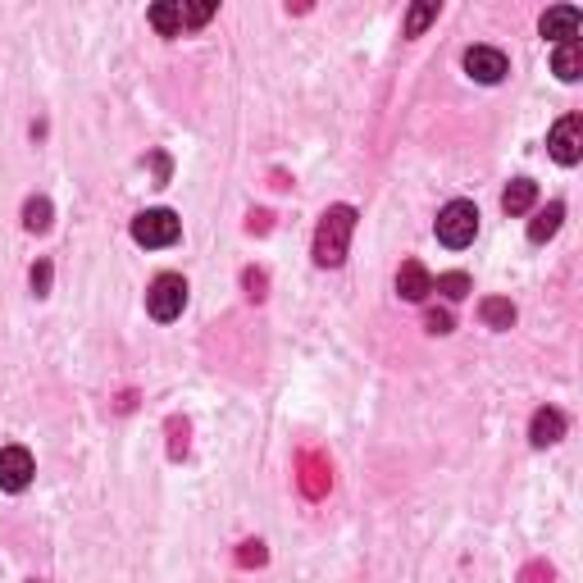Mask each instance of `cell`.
<instances>
[{"label":"cell","instance_id":"obj_1","mask_svg":"<svg viewBox=\"0 0 583 583\" xmlns=\"http://www.w3.org/2000/svg\"><path fill=\"white\" fill-rule=\"evenodd\" d=\"M351 233H356V210H351V205H328L324 215H319V228H315V260L319 265L338 269L342 260H347Z\"/></svg>","mask_w":583,"mask_h":583},{"label":"cell","instance_id":"obj_2","mask_svg":"<svg viewBox=\"0 0 583 583\" xmlns=\"http://www.w3.org/2000/svg\"><path fill=\"white\" fill-rule=\"evenodd\" d=\"M479 237V210L474 201H447L438 210V242L451 246V251H461Z\"/></svg>","mask_w":583,"mask_h":583},{"label":"cell","instance_id":"obj_3","mask_svg":"<svg viewBox=\"0 0 583 583\" xmlns=\"http://www.w3.org/2000/svg\"><path fill=\"white\" fill-rule=\"evenodd\" d=\"M187 306V283L183 274H160L151 287H146V310H151V319H160V324H169V319H178Z\"/></svg>","mask_w":583,"mask_h":583},{"label":"cell","instance_id":"obj_4","mask_svg":"<svg viewBox=\"0 0 583 583\" xmlns=\"http://www.w3.org/2000/svg\"><path fill=\"white\" fill-rule=\"evenodd\" d=\"M178 233H183V224H178L174 210H142V215L133 219L137 246H151V251H160V246H174Z\"/></svg>","mask_w":583,"mask_h":583},{"label":"cell","instance_id":"obj_5","mask_svg":"<svg viewBox=\"0 0 583 583\" xmlns=\"http://www.w3.org/2000/svg\"><path fill=\"white\" fill-rule=\"evenodd\" d=\"M547 146H552V160L556 164H579L583 160V119H579V114H565V119L552 128Z\"/></svg>","mask_w":583,"mask_h":583},{"label":"cell","instance_id":"obj_6","mask_svg":"<svg viewBox=\"0 0 583 583\" xmlns=\"http://www.w3.org/2000/svg\"><path fill=\"white\" fill-rule=\"evenodd\" d=\"M465 73H470L474 82H502L506 73H511V60H506L502 51H497V46H470V51H465Z\"/></svg>","mask_w":583,"mask_h":583},{"label":"cell","instance_id":"obj_7","mask_svg":"<svg viewBox=\"0 0 583 583\" xmlns=\"http://www.w3.org/2000/svg\"><path fill=\"white\" fill-rule=\"evenodd\" d=\"M37 474L32 465V451L28 447H0V488L5 492H23Z\"/></svg>","mask_w":583,"mask_h":583},{"label":"cell","instance_id":"obj_8","mask_svg":"<svg viewBox=\"0 0 583 583\" xmlns=\"http://www.w3.org/2000/svg\"><path fill=\"white\" fill-rule=\"evenodd\" d=\"M297 470H301V492H306V497H324L328 483H333V465H328V456H319V451H301Z\"/></svg>","mask_w":583,"mask_h":583},{"label":"cell","instance_id":"obj_9","mask_svg":"<svg viewBox=\"0 0 583 583\" xmlns=\"http://www.w3.org/2000/svg\"><path fill=\"white\" fill-rule=\"evenodd\" d=\"M538 28H543V37H552V41H574L579 28H583V14L574 10V5H552V10L538 19Z\"/></svg>","mask_w":583,"mask_h":583},{"label":"cell","instance_id":"obj_10","mask_svg":"<svg viewBox=\"0 0 583 583\" xmlns=\"http://www.w3.org/2000/svg\"><path fill=\"white\" fill-rule=\"evenodd\" d=\"M397 292H401V301H424L433 292V274L420 260H406V265L397 269Z\"/></svg>","mask_w":583,"mask_h":583},{"label":"cell","instance_id":"obj_11","mask_svg":"<svg viewBox=\"0 0 583 583\" xmlns=\"http://www.w3.org/2000/svg\"><path fill=\"white\" fill-rule=\"evenodd\" d=\"M561 438H565V415L556 406H543L529 424V442L533 447H552V442H561Z\"/></svg>","mask_w":583,"mask_h":583},{"label":"cell","instance_id":"obj_12","mask_svg":"<svg viewBox=\"0 0 583 583\" xmlns=\"http://www.w3.org/2000/svg\"><path fill=\"white\" fill-rule=\"evenodd\" d=\"M552 73H556L561 82H579V73H583V46H579V37H574V41H561V46H556Z\"/></svg>","mask_w":583,"mask_h":583},{"label":"cell","instance_id":"obj_13","mask_svg":"<svg viewBox=\"0 0 583 583\" xmlns=\"http://www.w3.org/2000/svg\"><path fill=\"white\" fill-rule=\"evenodd\" d=\"M533 201H538V183H533V178H515V183L502 192V210H506V215H529Z\"/></svg>","mask_w":583,"mask_h":583},{"label":"cell","instance_id":"obj_14","mask_svg":"<svg viewBox=\"0 0 583 583\" xmlns=\"http://www.w3.org/2000/svg\"><path fill=\"white\" fill-rule=\"evenodd\" d=\"M151 28L160 32V37H183V5H174V0H164V5H151Z\"/></svg>","mask_w":583,"mask_h":583},{"label":"cell","instance_id":"obj_15","mask_svg":"<svg viewBox=\"0 0 583 583\" xmlns=\"http://www.w3.org/2000/svg\"><path fill=\"white\" fill-rule=\"evenodd\" d=\"M561 219H565V205H561V201H552V205H547V210H538V215L529 219V242H538V246H543L547 237H556Z\"/></svg>","mask_w":583,"mask_h":583},{"label":"cell","instance_id":"obj_16","mask_svg":"<svg viewBox=\"0 0 583 583\" xmlns=\"http://www.w3.org/2000/svg\"><path fill=\"white\" fill-rule=\"evenodd\" d=\"M51 201H46V196H28V205H23V228H28V233H46V228H51Z\"/></svg>","mask_w":583,"mask_h":583},{"label":"cell","instance_id":"obj_17","mask_svg":"<svg viewBox=\"0 0 583 583\" xmlns=\"http://www.w3.org/2000/svg\"><path fill=\"white\" fill-rule=\"evenodd\" d=\"M479 315H483V324H488V328H511L515 324V306L506 297H488L479 306Z\"/></svg>","mask_w":583,"mask_h":583},{"label":"cell","instance_id":"obj_18","mask_svg":"<svg viewBox=\"0 0 583 583\" xmlns=\"http://www.w3.org/2000/svg\"><path fill=\"white\" fill-rule=\"evenodd\" d=\"M433 292H442L447 301L470 297V274H461V269H456V274H442L438 283H433Z\"/></svg>","mask_w":583,"mask_h":583},{"label":"cell","instance_id":"obj_19","mask_svg":"<svg viewBox=\"0 0 583 583\" xmlns=\"http://www.w3.org/2000/svg\"><path fill=\"white\" fill-rule=\"evenodd\" d=\"M438 19V0H424V5H415V10L406 14V37H420L429 23Z\"/></svg>","mask_w":583,"mask_h":583},{"label":"cell","instance_id":"obj_20","mask_svg":"<svg viewBox=\"0 0 583 583\" xmlns=\"http://www.w3.org/2000/svg\"><path fill=\"white\" fill-rule=\"evenodd\" d=\"M451 324H456V319H451V310L447 306H429L424 310V328H429V333H451Z\"/></svg>","mask_w":583,"mask_h":583},{"label":"cell","instance_id":"obj_21","mask_svg":"<svg viewBox=\"0 0 583 583\" xmlns=\"http://www.w3.org/2000/svg\"><path fill=\"white\" fill-rule=\"evenodd\" d=\"M215 19V5L201 0V5H183V28H201V23Z\"/></svg>","mask_w":583,"mask_h":583},{"label":"cell","instance_id":"obj_22","mask_svg":"<svg viewBox=\"0 0 583 583\" xmlns=\"http://www.w3.org/2000/svg\"><path fill=\"white\" fill-rule=\"evenodd\" d=\"M169 433H174V442H169V456H174V461H183L187 456V420H169Z\"/></svg>","mask_w":583,"mask_h":583},{"label":"cell","instance_id":"obj_23","mask_svg":"<svg viewBox=\"0 0 583 583\" xmlns=\"http://www.w3.org/2000/svg\"><path fill=\"white\" fill-rule=\"evenodd\" d=\"M51 274H55V269H51V260H37V265H32V292H37V297H46V292H51Z\"/></svg>","mask_w":583,"mask_h":583},{"label":"cell","instance_id":"obj_24","mask_svg":"<svg viewBox=\"0 0 583 583\" xmlns=\"http://www.w3.org/2000/svg\"><path fill=\"white\" fill-rule=\"evenodd\" d=\"M242 287H246V297H251V301H265L269 278L260 274V269H246V274H242Z\"/></svg>","mask_w":583,"mask_h":583},{"label":"cell","instance_id":"obj_25","mask_svg":"<svg viewBox=\"0 0 583 583\" xmlns=\"http://www.w3.org/2000/svg\"><path fill=\"white\" fill-rule=\"evenodd\" d=\"M520 583H552V565H547V561H533V565H524Z\"/></svg>","mask_w":583,"mask_h":583},{"label":"cell","instance_id":"obj_26","mask_svg":"<svg viewBox=\"0 0 583 583\" xmlns=\"http://www.w3.org/2000/svg\"><path fill=\"white\" fill-rule=\"evenodd\" d=\"M237 565H265V543H242Z\"/></svg>","mask_w":583,"mask_h":583},{"label":"cell","instance_id":"obj_27","mask_svg":"<svg viewBox=\"0 0 583 583\" xmlns=\"http://www.w3.org/2000/svg\"><path fill=\"white\" fill-rule=\"evenodd\" d=\"M246 228H251V233H269V215H265V210H260V215H251V224H246Z\"/></svg>","mask_w":583,"mask_h":583},{"label":"cell","instance_id":"obj_28","mask_svg":"<svg viewBox=\"0 0 583 583\" xmlns=\"http://www.w3.org/2000/svg\"><path fill=\"white\" fill-rule=\"evenodd\" d=\"M32 583H37V579H32Z\"/></svg>","mask_w":583,"mask_h":583}]
</instances>
